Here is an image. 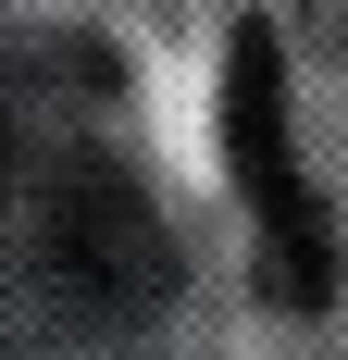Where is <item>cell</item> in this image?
I'll return each mask as SVG.
<instances>
[{
    "mask_svg": "<svg viewBox=\"0 0 348 360\" xmlns=\"http://www.w3.org/2000/svg\"><path fill=\"white\" fill-rule=\"evenodd\" d=\"M224 149H237L249 224H261V286L311 311L336 286V249H323V212L299 186V149H286V50L274 25H237V63H224Z\"/></svg>",
    "mask_w": 348,
    "mask_h": 360,
    "instance_id": "1",
    "label": "cell"
},
{
    "mask_svg": "<svg viewBox=\"0 0 348 360\" xmlns=\"http://www.w3.org/2000/svg\"><path fill=\"white\" fill-rule=\"evenodd\" d=\"M50 274H63L87 311H162L174 298V236L100 174H63L50 186Z\"/></svg>",
    "mask_w": 348,
    "mask_h": 360,
    "instance_id": "2",
    "label": "cell"
},
{
    "mask_svg": "<svg viewBox=\"0 0 348 360\" xmlns=\"http://www.w3.org/2000/svg\"><path fill=\"white\" fill-rule=\"evenodd\" d=\"M0 186H13V112H0Z\"/></svg>",
    "mask_w": 348,
    "mask_h": 360,
    "instance_id": "3",
    "label": "cell"
}]
</instances>
